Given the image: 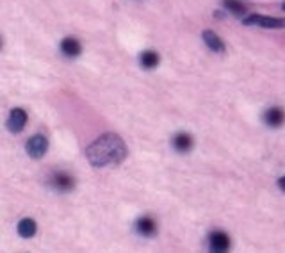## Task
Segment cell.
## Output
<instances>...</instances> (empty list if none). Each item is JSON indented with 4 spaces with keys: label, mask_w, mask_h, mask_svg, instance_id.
<instances>
[{
    "label": "cell",
    "mask_w": 285,
    "mask_h": 253,
    "mask_svg": "<svg viewBox=\"0 0 285 253\" xmlns=\"http://www.w3.org/2000/svg\"><path fill=\"white\" fill-rule=\"evenodd\" d=\"M0 45H2V41H0Z\"/></svg>",
    "instance_id": "cell-15"
},
{
    "label": "cell",
    "mask_w": 285,
    "mask_h": 253,
    "mask_svg": "<svg viewBox=\"0 0 285 253\" xmlns=\"http://www.w3.org/2000/svg\"><path fill=\"white\" fill-rule=\"evenodd\" d=\"M139 61H141V65L145 66V68L152 70V68H155V66L159 65L160 59H159V54H157V52L146 50V52H142V54H141Z\"/></svg>",
    "instance_id": "cell-13"
},
{
    "label": "cell",
    "mask_w": 285,
    "mask_h": 253,
    "mask_svg": "<svg viewBox=\"0 0 285 253\" xmlns=\"http://www.w3.org/2000/svg\"><path fill=\"white\" fill-rule=\"evenodd\" d=\"M50 185L57 191H71L75 185L73 177H70L68 173H63V171H57L50 177Z\"/></svg>",
    "instance_id": "cell-5"
},
{
    "label": "cell",
    "mask_w": 285,
    "mask_h": 253,
    "mask_svg": "<svg viewBox=\"0 0 285 253\" xmlns=\"http://www.w3.org/2000/svg\"><path fill=\"white\" fill-rule=\"evenodd\" d=\"M203 41L214 52H219V54L221 52H225V43L221 41V38L214 31H205L203 32Z\"/></svg>",
    "instance_id": "cell-8"
},
{
    "label": "cell",
    "mask_w": 285,
    "mask_h": 253,
    "mask_svg": "<svg viewBox=\"0 0 285 253\" xmlns=\"http://www.w3.org/2000/svg\"><path fill=\"white\" fill-rule=\"evenodd\" d=\"M86 157L95 168L118 164L127 157V146L118 134H104L86 148Z\"/></svg>",
    "instance_id": "cell-1"
},
{
    "label": "cell",
    "mask_w": 285,
    "mask_h": 253,
    "mask_svg": "<svg viewBox=\"0 0 285 253\" xmlns=\"http://www.w3.org/2000/svg\"><path fill=\"white\" fill-rule=\"evenodd\" d=\"M27 123V113L24 109H13L7 118V129L11 132H22Z\"/></svg>",
    "instance_id": "cell-6"
},
{
    "label": "cell",
    "mask_w": 285,
    "mask_h": 253,
    "mask_svg": "<svg viewBox=\"0 0 285 253\" xmlns=\"http://www.w3.org/2000/svg\"><path fill=\"white\" fill-rule=\"evenodd\" d=\"M47 148H48L47 137L41 136V134H36V136H32L31 139H29L27 154L31 155V157H34V159H39V157H43V155H45Z\"/></svg>",
    "instance_id": "cell-4"
},
{
    "label": "cell",
    "mask_w": 285,
    "mask_h": 253,
    "mask_svg": "<svg viewBox=\"0 0 285 253\" xmlns=\"http://www.w3.org/2000/svg\"><path fill=\"white\" fill-rule=\"evenodd\" d=\"M173 146L177 148L178 152H189L191 150V146H193V137L189 136V134H186V132H180L175 136V139H173Z\"/></svg>",
    "instance_id": "cell-11"
},
{
    "label": "cell",
    "mask_w": 285,
    "mask_h": 253,
    "mask_svg": "<svg viewBox=\"0 0 285 253\" xmlns=\"http://www.w3.org/2000/svg\"><path fill=\"white\" fill-rule=\"evenodd\" d=\"M246 25H257L262 29H282L283 20L282 18H269V16H260V14H251V16L245 18Z\"/></svg>",
    "instance_id": "cell-3"
},
{
    "label": "cell",
    "mask_w": 285,
    "mask_h": 253,
    "mask_svg": "<svg viewBox=\"0 0 285 253\" xmlns=\"http://www.w3.org/2000/svg\"><path fill=\"white\" fill-rule=\"evenodd\" d=\"M225 7H227L230 13L237 14V16H242V14L246 13V6L241 2H237V0H225Z\"/></svg>",
    "instance_id": "cell-14"
},
{
    "label": "cell",
    "mask_w": 285,
    "mask_h": 253,
    "mask_svg": "<svg viewBox=\"0 0 285 253\" xmlns=\"http://www.w3.org/2000/svg\"><path fill=\"white\" fill-rule=\"evenodd\" d=\"M136 230L141 234V236L152 237V236H155V232H157V223L153 221V219L150 218V216H142V218L137 219Z\"/></svg>",
    "instance_id": "cell-7"
},
{
    "label": "cell",
    "mask_w": 285,
    "mask_h": 253,
    "mask_svg": "<svg viewBox=\"0 0 285 253\" xmlns=\"http://www.w3.org/2000/svg\"><path fill=\"white\" fill-rule=\"evenodd\" d=\"M264 121H266V123H268L269 126H278V125H282V121H283V111L280 109V107H273V109L266 111Z\"/></svg>",
    "instance_id": "cell-10"
},
{
    "label": "cell",
    "mask_w": 285,
    "mask_h": 253,
    "mask_svg": "<svg viewBox=\"0 0 285 253\" xmlns=\"http://www.w3.org/2000/svg\"><path fill=\"white\" fill-rule=\"evenodd\" d=\"M18 234H20L22 237H25V239H29V237H32L36 234V221L31 218H25L22 219L20 223H18Z\"/></svg>",
    "instance_id": "cell-12"
},
{
    "label": "cell",
    "mask_w": 285,
    "mask_h": 253,
    "mask_svg": "<svg viewBox=\"0 0 285 253\" xmlns=\"http://www.w3.org/2000/svg\"><path fill=\"white\" fill-rule=\"evenodd\" d=\"M228 248H230V237L227 234L221 232V230L211 234V237H209V253H228Z\"/></svg>",
    "instance_id": "cell-2"
},
{
    "label": "cell",
    "mask_w": 285,
    "mask_h": 253,
    "mask_svg": "<svg viewBox=\"0 0 285 253\" xmlns=\"http://www.w3.org/2000/svg\"><path fill=\"white\" fill-rule=\"evenodd\" d=\"M61 50H63V54L68 55V57H77V55L80 54L82 48H80V43L75 38H66V39H63V43H61Z\"/></svg>",
    "instance_id": "cell-9"
}]
</instances>
